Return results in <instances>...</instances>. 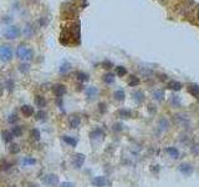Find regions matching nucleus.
<instances>
[{
  "mask_svg": "<svg viewBox=\"0 0 199 187\" xmlns=\"http://www.w3.org/2000/svg\"><path fill=\"white\" fill-rule=\"evenodd\" d=\"M16 56L23 61H30L34 58V50L25 45H20L16 50Z\"/></svg>",
  "mask_w": 199,
  "mask_h": 187,
  "instance_id": "1",
  "label": "nucleus"
},
{
  "mask_svg": "<svg viewBox=\"0 0 199 187\" xmlns=\"http://www.w3.org/2000/svg\"><path fill=\"white\" fill-rule=\"evenodd\" d=\"M174 122L182 128H188L190 125V120L185 113H177L174 116Z\"/></svg>",
  "mask_w": 199,
  "mask_h": 187,
  "instance_id": "2",
  "label": "nucleus"
},
{
  "mask_svg": "<svg viewBox=\"0 0 199 187\" xmlns=\"http://www.w3.org/2000/svg\"><path fill=\"white\" fill-rule=\"evenodd\" d=\"M13 58V49L9 45H1L0 46V59L3 61H9Z\"/></svg>",
  "mask_w": 199,
  "mask_h": 187,
  "instance_id": "3",
  "label": "nucleus"
},
{
  "mask_svg": "<svg viewBox=\"0 0 199 187\" xmlns=\"http://www.w3.org/2000/svg\"><path fill=\"white\" fill-rule=\"evenodd\" d=\"M5 38L9 39V40H14V39H16L19 38V35H20V29L18 26H9L6 29V31H5Z\"/></svg>",
  "mask_w": 199,
  "mask_h": 187,
  "instance_id": "4",
  "label": "nucleus"
},
{
  "mask_svg": "<svg viewBox=\"0 0 199 187\" xmlns=\"http://www.w3.org/2000/svg\"><path fill=\"white\" fill-rule=\"evenodd\" d=\"M178 170L181 171V173L182 175H184V176H190L193 173V166L190 163H188V162H183L179 165V167H178Z\"/></svg>",
  "mask_w": 199,
  "mask_h": 187,
  "instance_id": "5",
  "label": "nucleus"
},
{
  "mask_svg": "<svg viewBox=\"0 0 199 187\" xmlns=\"http://www.w3.org/2000/svg\"><path fill=\"white\" fill-rule=\"evenodd\" d=\"M52 92L55 94L56 97H62L66 94V86L62 84H56L52 86Z\"/></svg>",
  "mask_w": 199,
  "mask_h": 187,
  "instance_id": "6",
  "label": "nucleus"
},
{
  "mask_svg": "<svg viewBox=\"0 0 199 187\" xmlns=\"http://www.w3.org/2000/svg\"><path fill=\"white\" fill-rule=\"evenodd\" d=\"M83 162H85V155L82 153H76L74 155V157H72V163L76 168H81Z\"/></svg>",
  "mask_w": 199,
  "mask_h": 187,
  "instance_id": "7",
  "label": "nucleus"
},
{
  "mask_svg": "<svg viewBox=\"0 0 199 187\" xmlns=\"http://www.w3.org/2000/svg\"><path fill=\"white\" fill-rule=\"evenodd\" d=\"M44 182L49 186H56L57 183H59V177L54 173H49L44 177Z\"/></svg>",
  "mask_w": 199,
  "mask_h": 187,
  "instance_id": "8",
  "label": "nucleus"
},
{
  "mask_svg": "<svg viewBox=\"0 0 199 187\" xmlns=\"http://www.w3.org/2000/svg\"><path fill=\"white\" fill-rule=\"evenodd\" d=\"M91 183L95 187H103V186H106L107 181H106V177H103V176H96V177L92 178Z\"/></svg>",
  "mask_w": 199,
  "mask_h": 187,
  "instance_id": "9",
  "label": "nucleus"
},
{
  "mask_svg": "<svg viewBox=\"0 0 199 187\" xmlns=\"http://www.w3.org/2000/svg\"><path fill=\"white\" fill-rule=\"evenodd\" d=\"M98 95V89L95 86H90V87H87L86 89V96L88 100H95V98L97 97Z\"/></svg>",
  "mask_w": 199,
  "mask_h": 187,
  "instance_id": "10",
  "label": "nucleus"
},
{
  "mask_svg": "<svg viewBox=\"0 0 199 187\" xmlns=\"http://www.w3.org/2000/svg\"><path fill=\"white\" fill-rule=\"evenodd\" d=\"M80 123H81V118L78 115H72L70 116L69 118V125H70V127L71 128H77L78 126H80Z\"/></svg>",
  "mask_w": 199,
  "mask_h": 187,
  "instance_id": "11",
  "label": "nucleus"
},
{
  "mask_svg": "<svg viewBox=\"0 0 199 187\" xmlns=\"http://www.w3.org/2000/svg\"><path fill=\"white\" fill-rule=\"evenodd\" d=\"M158 127H159V130H161L162 132L167 131V130L169 128V121L167 120L166 117H161V118H159V122H158Z\"/></svg>",
  "mask_w": 199,
  "mask_h": 187,
  "instance_id": "12",
  "label": "nucleus"
},
{
  "mask_svg": "<svg viewBox=\"0 0 199 187\" xmlns=\"http://www.w3.org/2000/svg\"><path fill=\"white\" fill-rule=\"evenodd\" d=\"M21 112H23L24 116L30 117V116H33V113H34V107L30 106V105H24L21 107Z\"/></svg>",
  "mask_w": 199,
  "mask_h": 187,
  "instance_id": "13",
  "label": "nucleus"
},
{
  "mask_svg": "<svg viewBox=\"0 0 199 187\" xmlns=\"http://www.w3.org/2000/svg\"><path fill=\"white\" fill-rule=\"evenodd\" d=\"M118 116L122 118H131L132 117V111L128 110V108H119L118 110Z\"/></svg>",
  "mask_w": 199,
  "mask_h": 187,
  "instance_id": "14",
  "label": "nucleus"
},
{
  "mask_svg": "<svg viewBox=\"0 0 199 187\" xmlns=\"http://www.w3.org/2000/svg\"><path fill=\"white\" fill-rule=\"evenodd\" d=\"M167 87L171 89V90L178 91V90L182 89V84H181V82H178V81H176V80H172V81H169L168 84H167Z\"/></svg>",
  "mask_w": 199,
  "mask_h": 187,
  "instance_id": "15",
  "label": "nucleus"
},
{
  "mask_svg": "<svg viewBox=\"0 0 199 187\" xmlns=\"http://www.w3.org/2000/svg\"><path fill=\"white\" fill-rule=\"evenodd\" d=\"M35 103H36V106L40 107V108L45 107V106H46L45 97H44V96H40V95H36V96H35Z\"/></svg>",
  "mask_w": 199,
  "mask_h": 187,
  "instance_id": "16",
  "label": "nucleus"
},
{
  "mask_svg": "<svg viewBox=\"0 0 199 187\" xmlns=\"http://www.w3.org/2000/svg\"><path fill=\"white\" fill-rule=\"evenodd\" d=\"M188 91H189L194 97L199 96V86L195 85V84H190L189 86H188Z\"/></svg>",
  "mask_w": 199,
  "mask_h": 187,
  "instance_id": "17",
  "label": "nucleus"
},
{
  "mask_svg": "<svg viewBox=\"0 0 199 187\" xmlns=\"http://www.w3.org/2000/svg\"><path fill=\"white\" fill-rule=\"evenodd\" d=\"M132 96H133L134 101L137 102V103H141V102L144 100V95H143L142 91H134V92L132 94Z\"/></svg>",
  "mask_w": 199,
  "mask_h": 187,
  "instance_id": "18",
  "label": "nucleus"
},
{
  "mask_svg": "<svg viewBox=\"0 0 199 187\" xmlns=\"http://www.w3.org/2000/svg\"><path fill=\"white\" fill-rule=\"evenodd\" d=\"M62 140L67 143V145H70L71 147H75L76 145H77V140L75 137H71V136H62Z\"/></svg>",
  "mask_w": 199,
  "mask_h": 187,
  "instance_id": "19",
  "label": "nucleus"
},
{
  "mask_svg": "<svg viewBox=\"0 0 199 187\" xmlns=\"http://www.w3.org/2000/svg\"><path fill=\"white\" fill-rule=\"evenodd\" d=\"M166 151H167V153H168L172 158H178V157H179V151H178L176 147H168Z\"/></svg>",
  "mask_w": 199,
  "mask_h": 187,
  "instance_id": "20",
  "label": "nucleus"
},
{
  "mask_svg": "<svg viewBox=\"0 0 199 187\" xmlns=\"http://www.w3.org/2000/svg\"><path fill=\"white\" fill-rule=\"evenodd\" d=\"M36 163V160L34 158V157H24L23 160H21V165L23 166H33V165H35Z\"/></svg>",
  "mask_w": 199,
  "mask_h": 187,
  "instance_id": "21",
  "label": "nucleus"
},
{
  "mask_svg": "<svg viewBox=\"0 0 199 187\" xmlns=\"http://www.w3.org/2000/svg\"><path fill=\"white\" fill-rule=\"evenodd\" d=\"M103 131L101 128H96V130H93V131L90 133V136L91 138H102L103 137Z\"/></svg>",
  "mask_w": 199,
  "mask_h": 187,
  "instance_id": "22",
  "label": "nucleus"
},
{
  "mask_svg": "<svg viewBox=\"0 0 199 187\" xmlns=\"http://www.w3.org/2000/svg\"><path fill=\"white\" fill-rule=\"evenodd\" d=\"M76 77H77L78 81L85 82V81L88 80V74H86V72H83V71H77L76 72Z\"/></svg>",
  "mask_w": 199,
  "mask_h": 187,
  "instance_id": "23",
  "label": "nucleus"
},
{
  "mask_svg": "<svg viewBox=\"0 0 199 187\" xmlns=\"http://www.w3.org/2000/svg\"><path fill=\"white\" fill-rule=\"evenodd\" d=\"M11 133L14 137H20L23 135V126H14L11 128Z\"/></svg>",
  "mask_w": 199,
  "mask_h": 187,
  "instance_id": "24",
  "label": "nucleus"
},
{
  "mask_svg": "<svg viewBox=\"0 0 199 187\" xmlns=\"http://www.w3.org/2000/svg\"><path fill=\"white\" fill-rule=\"evenodd\" d=\"M153 98L156 101H163V98H164V92L162 91V90H157L153 92Z\"/></svg>",
  "mask_w": 199,
  "mask_h": 187,
  "instance_id": "25",
  "label": "nucleus"
},
{
  "mask_svg": "<svg viewBox=\"0 0 199 187\" xmlns=\"http://www.w3.org/2000/svg\"><path fill=\"white\" fill-rule=\"evenodd\" d=\"M113 97L116 98L117 101H123L124 100V92H123V90H117V91H114V94H113Z\"/></svg>",
  "mask_w": 199,
  "mask_h": 187,
  "instance_id": "26",
  "label": "nucleus"
},
{
  "mask_svg": "<svg viewBox=\"0 0 199 187\" xmlns=\"http://www.w3.org/2000/svg\"><path fill=\"white\" fill-rule=\"evenodd\" d=\"M103 81L106 82V84H112V82L114 81V75L112 74V72H107V74L103 76Z\"/></svg>",
  "mask_w": 199,
  "mask_h": 187,
  "instance_id": "27",
  "label": "nucleus"
},
{
  "mask_svg": "<svg viewBox=\"0 0 199 187\" xmlns=\"http://www.w3.org/2000/svg\"><path fill=\"white\" fill-rule=\"evenodd\" d=\"M3 138H4V141L5 142H10V141H13V133L11 131H3Z\"/></svg>",
  "mask_w": 199,
  "mask_h": 187,
  "instance_id": "28",
  "label": "nucleus"
},
{
  "mask_svg": "<svg viewBox=\"0 0 199 187\" xmlns=\"http://www.w3.org/2000/svg\"><path fill=\"white\" fill-rule=\"evenodd\" d=\"M30 136L33 137L35 141H39L40 137H41V135H40V131H39L38 128H33V130H31V132H30Z\"/></svg>",
  "mask_w": 199,
  "mask_h": 187,
  "instance_id": "29",
  "label": "nucleus"
},
{
  "mask_svg": "<svg viewBox=\"0 0 199 187\" xmlns=\"http://www.w3.org/2000/svg\"><path fill=\"white\" fill-rule=\"evenodd\" d=\"M116 74L118 76H124L126 74H127V69L123 67V66H117L116 67Z\"/></svg>",
  "mask_w": 199,
  "mask_h": 187,
  "instance_id": "30",
  "label": "nucleus"
},
{
  "mask_svg": "<svg viewBox=\"0 0 199 187\" xmlns=\"http://www.w3.org/2000/svg\"><path fill=\"white\" fill-rule=\"evenodd\" d=\"M10 152H11V153H19L20 152V147H19V145L18 143H11V145H10Z\"/></svg>",
  "mask_w": 199,
  "mask_h": 187,
  "instance_id": "31",
  "label": "nucleus"
},
{
  "mask_svg": "<svg viewBox=\"0 0 199 187\" xmlns=\"http://www.w3.org/2000/svg\"><path fill=\"white\" fill-rule=\"evenodd\" d=\"M171 103H172V105H173V106H181V100H179V97H178V96H171Z\"/></svg>",
  "mask_w": 199,
  "mask_h": 187,
  "instance_id": "32",
  "label": "nucleus"
},
{
  "mask_svg": "<svg viewBox=\"0 0 199 187\" xmlns=\"http://www.w3.org/2000/svg\"><path fill=\"white\" fill-rule=\"evenodd\" d=\"M112 130L114 132H121L122 130H123V123L122 122H117V123H114L113 126H112Z\"/></svg>",
  "mask_w": 199,
  "mask_h": 187,
  "instance_id": "33",
  "label": "nucleus"
},
{
  "mask_svg": "<svg viewBox=\"0 0 199 187\" xmlns=\"http://www.w3.org/2000/svg\"><path fill=\"white\" fill-rule=\"evenodd\" d=\"M24 34L26 35V36H33V34H34V30H33V25H28L25 29H24Z\"/></svg>",
  "mask_w": 199,
  "mask_h": 187,
  "instance_id": "34",
  "label": "nucleus"
},
{
  "mask_svg": "<svg viewBox=\"0 0 199 187\" xmlns=\"http://www.w3.org/2000/svg\"><path fill=\"white\" fill-rule=\"evenodd\" d=\"M19 70L21 71L23 74H26V72H29V71H30V65H29V64H26V62H25V64H21V65L19 66Z\"/></svg>",
  "mask_w": 199,
  "mask_h": 187,
  "instance_id": "35",
  "label": "nucleus"
},
{
  "mask_svg": "<svg viewBox=\"0 0 199 187\" xmlns=\"http://www.w3.org/2000/svg\"><path fill=\"white\" fill-rule=\"evenodd\" d=\"M71 69V65L69 64V62H64V65L61 66V69H60V72H62V74H65V72H67Z\"/></svg>",
  "mask_w": 199,
  "mask_h": 187,
  "instance_id": "36",
  "label": "nucleus"
},
{
  "mask_svg": "<svg viewBox=\"0 0 199 187\" xmlns=\"http://www.w3.org/2000/svg\"><path fill=\"white\" fill-rule=\"evenodd\" d=\"M139 84V80L137 79L136 76H131V80L128 81V85L129 86H136V85H138Z\"/></svg>",
  "mask_w": 199,
  "mask_h": 187,
  "instance_id": "37",
  "label": "nucleus"
},
{
  "mask_svg": "<svg viewBox=\"0 0 199 187\" xmlns=\"http://www.w3.org/2000/svg\"><path fill=\"white\" fill-rule=\"evenodd\" d=\"M46 118V112L40 110L38 113H36V120H45Z\"/></svg>",
  "mask_w": 199,
  "mask_h": 187,
  "instance_id": "38",
  "label": "nucleus"
},
{
  "mask_svg": "<svg viewBox=\"0 0 199 187\" xmlns=\"http://www.w3.org/2000/svg\"><path fill=\"white\" fill-rule=\"evenodd\" d=\"M192 153L193 155H199V145L198 143H194L192 146Z\"/></svg>",
  "mask_w": 199,
  "mask_h": 187,
  "instance_id": "39",
  "label": "nucleus"
},
{
  "mask_svg": "<svg viewBox=\"0 0 199 187\" xmlns=\"http://www.w3.org/2000/svg\"><path fill=\"white\" fill-rule=\"evenodd\" d=\"M8 121H9V123H14V122H16V121H18L16 115H10V116H9V118H8Z\"/></svg>",
  "mask_w": 199,
  "mask_h": 187,
  "instance_id": "40",
  "label": "nucleus"
},
{
  "mask_svg": "<svg viewBox=\"0 0 199 187\" xmlns=\"http://www.w3.org/2000/svg\"><path fill=\"white\" fill-rule=\"evenodd\" d=\"M6 87H8L9 91H11V90L14 89V82H13L11 80H8V81H6Z\"/></svg>",
  "mask_w": 199,
  "mask_h": 187,
  "instance_id": "41",
  "label": "nucleus"
},
{
  "mask_svg": "<svg viewBox=\"0 0 199 187\" xmlns=\"http://www.w3.org/2000/svg\"><path fill=\"white\" fill-rule=\"evenodd\" d=\"M98 107H99V112H104L106 111V103H103V102H99L98 103Z\"/></svg>",
  "mask_w": 199,
  "mask_h": 187,
  "instance_id": "42",
  "label": "nucleus"
},
{
  "mask_svg": "<svg viewBox=\"0 0 199 187\" xmlns=\"http://www.w3.org/2000/svg\"><path fill=\"white\" fill-rule=\"evenodd\" d=\"M60 187H75L74 183H71V182H62Z\"/></svg>",
  "mask_w": 199,
  "mask_h": 187,
  "instance_id": "43",
  "label": "nucleus"
},
{
  "mask_svg": "<svg viewBox=\"0 0 199 187\" xmlns=\"http://www.w3.org/2000/svg\"><path fill=\"white\" fill-rule=\"evenodd\" d=\"M102 65H103L104 67H106V69H109V67H112V64H111V62H109V61H104Z\"/></svg>",
  "mask_w": 199,
  "mask_h": 187,
  "instance_id": "44",
  "label": "nucleus"
},
{
  "mask_svg": "<svg viewBox=\"0 0 199 187\" xmlns=\"http://www.w3.org/2000/svg\"><path fill=\"white\" fill-rule=\"evenodd\" d=\"M46 23H48V21H46L45 19H41V20H40V24L43 25V26H44V25H46Z\"/></svg>",
  "mask_w": 199,
  "mask_h": 187,
  "instance_id": "45",
  "label": "nucleus"
},
{
  "mask_svg": "<svg viewBox=\"0 0 199 187\" xmlns=\"http://www.w3.org/2000/svg\"><path fill=\"white\" fill-rule=\"evenodd\" d=\"M29 187H39V186H38V185H35V183H30V185H29Z\"/></svg>",
  "mask_w": 199,
  "mask_h": 187,
  "instance_id": "46",
  "label": "nucleus"
},
{
  "mask_svg": "<svg viewBox=\"0 0 199 187\" xmlns=\"http://www.w3.org/2000/svg\"><path fill=\"white\" fill-rule=\"evenodd\" d=\"M198 19H199V10H198Z\"/></svg>",
  "mask_w": 199,
  "mask_h": 187,
  "instance_id": "47",
  "label": "nucleus"
},
{
  "mask_svg": "<svg viewBox=\"0 0 199 187\" xmlns=\"http://www.w3.org/2000/svg\"><path fill=\"white\" fill-rule=\"evenodd\" d=\"M9 187H15V186H9Z\"/></svg>",
  "mask_w": 199,
  "mask_h": 187,
  "instance_id": "48",
  "label": "nucleus"
}]
</instances>
